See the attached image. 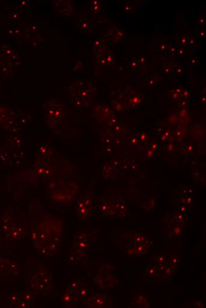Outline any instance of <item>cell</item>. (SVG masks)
Instances as JSON below:
<instances>
[{"mask_svg": "<svg viewBox=\"0 0 206 308\" xmlns=\"http://www.w3.org/2000/svg\"><path fill=\"white\" fill-rule=\"evenodd\" d=\"M85 305L91 307H110L111 302L110 299L105 295L97 294L89 297Z\"/></svg>", "mask_w": 206, "mask_h": 308, "instance_id": "obj_1", "label": "cell"}, {"mask_svg": "<svg viewBox=\"0 0 206 308\" xmlns=\"http://www.w3.org/2000/svg\"><path fill=\"white\" fill-rule=\"evenodd\" d=\"M53 148L46 142H43L40 147L36 161L48 162L53 155Z\"/></svg>", "mask_w": 206, "mask_h": 308, "instance_id": "obj_2", "label": "cell"}, {"mask_svg": "<svg viewBox=\"0 0 206 308\" xmlns=\"http://www.w3.org/2000/svg\"><path fill=\"white\" fill-rule=\"evenodd\" d=\"M34 295L32 293L29 292H24L21 293V296H19V300L25 301L31 305H32Z\"/></svg>", "mask_w": 206, "mask_h": 308, "instance_id": "obj_3", "label": "cell"}, {"mask_svg": "<svg viewBox=\"0 0 206 308\" xmlns=\"http://www.w3.org/2000/svg\"><path fill=\"white\" fill-rule=\"evenodd\" d=\"M72 296L68 292L65 295L62 297V301L66 305H70L72 302Z\"/></svg>", "mask_w": 206, "mask_h": 308, "instance_id": "obj_4", "label": "cell"}, {"mask_svg": "<svg viewBox=\"0 0 206 308\" xmlns=\"http://www.w3.org/2000/svg\"><path fill=\"white\" fill-rule=\"evenodd\" d=\"M148 145V146L147 149L152 151L154 153L159 149V145H158V144L156 142H150V144H149Z\"/></svg>", "mask_w": 206, "mask_h": 308, "instance_id": "obj_5", "label": "cell"}]
</instances>
